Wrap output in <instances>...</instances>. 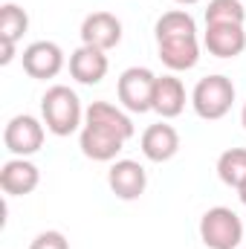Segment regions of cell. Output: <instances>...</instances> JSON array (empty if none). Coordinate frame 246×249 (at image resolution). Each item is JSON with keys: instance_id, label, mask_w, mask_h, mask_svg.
I'll return each mask as SVG.
<instances>
[{"instance_id": "cell-1", "label": "cell", "mask_w": 246, "mask_h": 249, "mask_svg": "<svg viewBox=\"0 0 246 249\" xmlns=\"http://www.w3.org/2000/svg\"><path fill=\"white\" fill-rule=\"evenodd\" d=\"M84 107L75 90H70L67 84H53L44 96H41V119L47 124L50 133L55 136H70L75 130L84 127Z\"/></svg>"}, {"instance_id": "cell-2", "label": "cell", "mask_w": 246, "mask_h": 249, "mask_svg": "<svg viewBox=\"0 0 246 249\" xmlns=\"http://www.w3.org/2000/svg\"><path fill=\"white\" fill-rule=\"evenodd\" d=\"M232 105H235V84H232V78H226L220 72L200 78L191 90V107L206 122L223 119L232 110Z\"/></svg>"}, {"instance_id": "cell-3", "label": "cell", "mask_w": 246, "mask_h": 249, "mask_svg": "<svg viewBox=\"0 0 246 249\" xmlns=\"http://www.w3.org/2000/svg\"><path fill=\"white\" fill-rule=\"evenodd\" d=\"M200 241L209 249H241L244 220L229 206H214L200 217Z\"/></svg>"}, {"instance_id": "cell-4", "label": "cell", "mask_w": 246, "mask_h": 249, "mask_svg": "<svg viewBox=\"0 0 246 249\" xmlns=\"http://www.w3.org/2000/svg\"><path fill=\"white\" fill-rule=\"evenodd\" d=\"M157 75L148 67H127L116 81V96L127 113H148L154 105Z\"/></svg>"}, {"instance_id": "cell-5", "label": "cell", "mask_w": 246, "mask_h": 249, "mask_svg": "<svg viewBox=\"0 0 246 249\" xmlns=\"http://www.w3.org/2000/svg\"><path fill=\"white\" fill-rule=\"evenodd\" d=\"M44 136H47L44 119H35L29 113L12 116L6 122V127H3V145L15 157H32V154H38L41 145H44Z\"/></svg>"}, {"instance_id": "cell-6", "label": "cell", "mask_w": 246, "mask_h": 249, "mask_svg": "<svg viewBox=\"0 0 246 249\" xmlns=\"http://www.w3.org/2000/svg\"><path fill=\"white\" fill-rule=\"evenodd\" d=\"M20 64H23V72L29 78L47 81V78H55L64 70V50L55 41H35L23 50Z\"/></svg>"}, {"instance_id": "cell-7", "label": "cell", "mask_w": 246, "mask_h": 249, "mask_svg": "<svg viewBox=\"0 0 246 249\" xmlns=\"http://www.w3.org/2000/svg\"><path fill=\"white\" fill-rule=\"evenodd\" d=\"M81 44L96 50H113L122 44V20L110 12H93L81 20Z\"/></svg>"}, {"instance_id": "cell-8", "label": "cell", "mask_w": 246, "mask_h": 249, "mask_svg": "<svg viewBox=\"0 0 246 249\" xmlns=\"http://www.w3.org/2000/svg\"><path fill=\"white\" fill-rule=\"evenodd\" d=\"M107 186L119 200H139L148 188V174L136 160H116L107 171Z\"/></svg>"}, {"instance_id": "cell-9", "label": "cell", "mask_w": 246, "mask_h": 249, "mask_svg": "<svg viewBox=\"0 0 246 249\" xmlns=\"http://www.w3.org/2000/svg\"><path fill=\"white\" fill-rule=\"evenodd\" d=\"M78 145H81V154L93 162H116V157L122 154L124 139L105 130V127H96V124H87L81 127L78 133Z\"/></svg>"}, {"instance_id": "cell-10", "label": "cell", "mask_w": 246, "mask_h": 249, "mask_svg": "<svg viewBox=\"0 0 246 249\" xmlns=\"http://www.w3.org/2000/svg\"><path fill=\"white\" fill-rule=\"evenodd\" d=\"M38 183H41V171L35 162H29V157H12L0 168V188L9 197H26L38 188Z\"/></svg>"}, {"instance_id": "cell-11", "label": "cell", "mask_w": 246, "mask_h": 249, "mask_svg": "<svg viewBox=\"0 0 246 249\" xmlns=\"http://www.w3.org/2000/svg\"><path fill=\"white\" fill-rule=\"evenodd\" d=\"M203 47L214 58H238L246 50V29L241 23H214V26H206Z\"/></svg>"}, {"instance_id": "cell-12", "label": "cell", "mask_w": 246, "mask_h": 249, "mask_svg": "<svg viewBox=\"0 0 246 249\" xmlns=\"http://www.w3.org/2000/svg\"><path fill=\"white\" fill-rule=\"evenodd\" d=\"M139 145H142L145 160H151V162H168L180 151V133H177L174 124L157 122V124H151V127H145Z\"/></svg>"}, {"instance_id": "cell-13", "label": "cell", "mask_w": 246, "mask_h": 249, "mask_svg": "<svg viewBox=\"0 0 246 249\" xmlns=\"http://www.w3.org/2000/svg\"><path fill=\"white\" fill-rule=\"evenodd\" d=\"M107 70H110V61H107V53L105 50H96V47L81 44L70 55V75L78 84H99L107 75Z\"/></svg>"}, {"instance_id": "cell-14", "label": "cell", "mask_w": 246, "mask_h": 249, "mask_svg": "<svg viewBox=\"0 0 246 249\" xmlns=\"http://www.w3.org/2000/svg\"><path fill=\"white\" fill-rule=\"evenodd\" d=\"M157 53L159 61L165 64L171 72H183L191 70L200 61V41L194 38H168V41H157Z\"/></svg>"}, {"instance_id": "cell-15", "label": "cell", "mask_w": 246, "mask_h": 249, "mask_svg": "<svg viewBox=\"0 0 246 249\" xmlns=\"http://www.w3.org/2000/svg\"><path fill=\"white\" fill-rule=\"evenodd\" d=\"M84 122L87 124H96V127H105L116 136H122L124 142L133 136V119L127 116L124 107H116L110 102H93L84 113Z\"/></svg>"}, {"instance_id": "cell-16", "label": "cell", "mask_w": 246, "mask_h": 249, "mask_svg": "<svg viewBox=\"0 0 246 249\" xmlns=\"http://www.w3.org/2000/svg\"><path fill=\"white\" fill-rule=\"evenodd\" d=\"M151 110H157L162 119H174L185 110V87L177 75H157Z\"/></svg>"}, {"instance_id": "cell-17", "label": "cell", "mask_w": 246, "mask_h": 249, "mask_svg": "<svg viewBox=\"0 0 246 249\" xmlns=\"http://www.w3.org/2000/svg\"><path fill=\"white\" fill-rule=\"evenodd\" d=\"M154 35H157V41H168V38H194V35H197V23H194V18H191L185 9H171V12H165V15L157 20Z\"/></svg>"}, {"instance_id": "cell-18", "label": "cell", "mask_w": 246, "mask_h": 249, "mask_svg": "<svg viewBox=\"0 0 246 249\" xmlns=\"http://www.w3.org/2000/svg\"><path fill=\"white\" fill-rule=\"evenodd\" d=\"M217 177L229 188H241L246 183V148H229L217 157Z\"/></svg>"}, {"instance_id": "cell-19", "label": "cell", "mask_w": 246, "mask_h": 249, "mask_svg": "<svg viewBox=\"0 0 246 249\" xmlns=\"http://www.w3.org/2000/svg\"><path fill=\"white\" fill-rule=\"evenodd\" d=\"M29 29V15L18 3L0 6V44H18Z\"/></svg>"}, {"instance_id": "cell-20", "label": "cell", "mask_w": 246, "mask_h": 249, "mask_svg": "<svg viewBox=\"0 0 246 249\" xmlns=\"http://www.w3.org/2000/svg\"><path fill=\"white\" fill-rule=\"evenodd\" d=\"M246 20V9L241 0H209L206 6V26L214 23H241Z\"/></svg>"}, {"instance_id": "cell-21", "label": "cell", "mask_w": 246, "mask_h": 249, "mask_svg": "<svg viewBox=\"0 0 246 249\" xmlns=\"http://www.w3.org/2000/svg\"><path fill=\"white\" fill-rule=\"evenodd\" d=\"M29 249H70V241L64 238L61 232L47 229V232H41V235H35V238H32Z\"/></svg>"}, {"instance_id": "cell-22", "label": "cell", "mask_w": 246, "mask_h": 249, "mask_svg": "<svg viewBox=\"0 0 246 249\" xmlns=\"http://www.w3.org/2000/svg\"><path fill=\"white\" fill-rule=\"evenodd\" d=\"M15 47H18V44H3V55H0V64H3V67L12 64V58H15Z\"/></svg>"}, {"instance_id": "cell-23", "label": "cell", "mask_w": 246, "mask_h": 249, "mask_svg": "<svg viewBox=\"0 0 246 249\" xmlns=\"http://www.w3.org/2000/svg\"><path fill=\"white\" fill-rule=\"evenodd\" d=\"M238 197H241V203H244V206H246V183H244V186H241V188H238Z\"/></svg>"}, {"instance_id": "cell-24", "label": "cell", "mask_w": 246, "mask_h": 249, "mask_svg": "<svg viewBox=\"0 0 246 249\" xmlns=\"http://www.w3.org/2000/svg\"><path fill=\"white\" fill-rule=\"evenodd\" d=\"M174 3H180V6H194V3H200V0H174Z\"/></svg>"}, {"instance_id": "cell-25", "label": "cell", "mask_w": 246, "mask_h": 249, "mask_svg": "<svg viewBox=\"0 0 246 249\" xmlns=\"http://www.w3.org/2000/svg\"><path fill=\"white\" fill-rule=\"evenodd\" d=\"M241 124H244V130H246V102H244V110H241Z\"/></svg>"}]
</instances>
